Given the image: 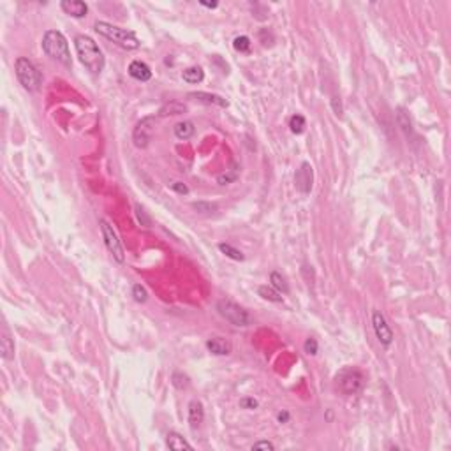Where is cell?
<instances>
[{
  "mask_svg": "<svg viewBox=\"0 0 451 451\" xmlns=\"http://www.w3.org/2000/svg\"><path fill=\"white\" fill-rule=\"evenodd\" d=\"M74 48H76V55H78L79 62L85 66L87 71H90L92 74H101L104 71L106 66V59L102 55L101 48L97 46L94 39L90 36H76L74 39Z\"/></svg>",
  "mask_w": 451,
  "mask_h": 451,
  "instance_id": "1",
  "label": "cell"
},
{
  "mask_svg": "<svg viewBox=\"0 0 451 451\" xmlns=\"http://www.w3.org/2000/svg\"><path fill=\"white\" fill-rule=\"evenodd\" d=\"M43 51L49 59L57 60V62L64 64V66L71 67L72 66V59H71V51H69V43L62 32L59 30H48L43 37Z\"/></svg>",
  "mask_w": 451,
  "mask_h": 451,
  "instance_id": "2",
  "label": "cell"
},
{
  "mask_svg": "<svg viewBox=\"0 0 451 451\" xmlns=\"http://www.w3.org/2000/svg\"><path fill=\"white\" fill-rule=\"evenodd\" d=\"M95 32L101 34L102 37H106L108 41L118 44L124 49H137L141 44L134 32H131V30L127 29H120V26H115L108 21L95 23Z\"/></svg>",
  "mask_w": 451,
  "mask_h": 451,
  "instance_id": "3",
  "label": "cell"
},
{
  "mask_svg": "<svg viewBox=\"0 0 451 451\" xmlns=\"http://www.w3.org/2000/svg\"><path fill=\"white\" fill-rule=\"evenodd\" d=\"M16 76H18V81L21 83V87L29 92H37L43 85V76H41L39 69L34 66L29 59L25 57H20L16 60Z\"/></svg>",
  "mask_w": 451,
  "mask_h": 451,
  "instance_id": "4",
  "label": "cell"
},
{
  "mask_svg": "<svg viewBox=\"0 0 451 451\" xmlns=\"http://www.w3.org/2000/svg\"><path fill=\"white\" fill-rule=\"evenodd\" d=\"M217 311L226 321H229L235 326H248V323H250L248 312L231 300H219L217 301Z\"/></svg>",
  "mask_w": 451,
  "mask_h": 451,
  "instance_id": "5",
  "label": "cell"
},
{
  "mask_svg": "<svg viewBox=\"0 0 451 451\" xmlns=\"http://www.w3.org/2000/svg\"><path fill=\"white\" fill-rule=\"evenodd\" d=\"M363 384H365V377L358 369H344L337 376V386L344 395H354L361 391Z\"/></svg>",
  "mask_w": 451,
  "mask_h": 451,
  "instance_id": "6",
  "label": "cell"
},
{
  "mask_svg": "<svg viewBox=\"0 0 451 451\" xmlns=\"http://www.w3.org/2000/svg\"><path fill=\"white\" fill-rule=\"evenodd\" d=\"M99 224H101V233H102V240H104L106 248H108L109 254L113 256L115 261L122 265V263L125 261L124 247H122V243H120V240H118V235L115 233L113 226L104 219L99 220Z\"/></svg>",
  "mask_w": 451,
  "mask_h": 451,
  "instance_id": "7",
  "label": "cell"
},
{
  "mask_svg": "<svg viewBox=\"0 0 451 451\" xmlns=\"http://www.w3.org/2000/svg\"><path fill=\"white\" fill-rule=\"evenodd\" d=\"M154 125H155L154 117H147L141 122H137V125L134 127V132H132V139H134V145L137 148L148 147V143H150V139H152V134H154Z\"/></svg>",
  "mask_w": 451,
  "mask_h": 451,
  "instance_id": "8",
  "label": "cell"
},
{
  "mask_svg": "<svg viewBox=\"0 0 451 451\" xmlns=\"http://www.w3.org/2000/svg\"><path fill=\"white\" fill-rule=\"evenodd\" d=\"M372 326H374L376 337H377V340H379L381 346H383V347L391 346V344H393V331H391V328H389L386 317L381 314L379 311H376L372 314Z\"/></svg>",
  "mask_w": 451,
  "mask_h": 451,
  "instance_id": "9",
  "label": "cell"
},
{
  "mask_svg": "<svg viewBox=\"0 0 451 451\" xmlns=\"http://www.w3.org/2000/svg\"><path fill=\"white\" fill-rule=\"evenodd\" d=\"M312 183H314V171L311 162H301L300 170L294 175V187L301 194H308L312 190Z\"/></svg>",
  "mask_w": 451,
  "mask_h": 451,
  "instance_id": "10",
  "label": "cell"
},
{
  "mask_svg": "<svg viewBox=\"0 0 451 451\" xmlns=\"http://www.w3.org/2000/svg\"><path fill=\"white\" fill-rule=\"evenodd\" d=\"M60 7L64 13L72 18H85L89 13V6L79 0H64V2H60Z\"/></svg>",
  "mask_w": 451,
  "mask_h": 451,
  "instance_id": "11",
  "label": "cell"
},
{
  "mask_svg": "<svg viewBox=\"0 0 451 451\" xmlns=\"http://www.w3.org/2000/svg\"><path fill=\"white\" fill-rule=\"evenodd\" d=\"M206 349L212 354H217V356H226L233 351V346L229 340H226L222 337H212L206 340Z\"/></svg>",
  "mask_w": 451,
  "mask_h": 451,
  "instance_id": "12",
  "label": "cell"
},
{
  "mask_svg": "<svg viewBox=\"0 0 451 451\" xmlns=\"http://www.w3.org/2000/svg\"><path fill=\"white\" fill-rule=\"evenodd\" d=\"M187 97H189V99H196V101L205 102V104L220 106V108H228V106H229V102L226 101L224 97H220V95H215V94H208V92H190Z\"/></svg>",
  "mask_w": 451,
  "mask_h": 451,
  "instance_id": "13",
  "label": "cell"
},
{
  "mask_svg": "<svg viewBox=\"0 0 451 451\" xmlns=\"http://www.w3.org/2000/svg\"><path fill=\"white\" fill-rule=\"evenodd\" d=\"M129 74H131V78H134L136 81H148V79L152 78L150 67H148L145 62H141V60L131 62V66H129Z\"/></svg>",
  "mask_w": 451,
  "mask_h": 451,
  "instance_id": "14",
  "label": "cell"
},
{
  "mask_svg": "<svg viewBox=\"0 0 451 451\" xmlns=\"http://www.w3.org/2000/svg\"><path fill=\"white\" fill-rule=\"evenodd\" d=\"M205 419V409L200 400H192L189 404V425L190 429H198Z\"/></svg>",
  "mask_w": 451,
  "mask_h": 451,
  "instance_id": "15",
  "label": "cell"
},
{
  "mask_svg": "<svg viewBox=\"0 0 451 451\" xmlns=\"http://www.w3.org/2000/svg\"><path fill=\"white\" fill-rule=\"evenodd\" d=\"M0 351H2L4 360H13L14 358V342L11 339L7 328H2V337H0Z\"/></svg>",
  "mask_w": 451,
  "mask_h": 451,
  "instance_id": "16",
  "label": "cell"
},
{
  "mask_svg": "<svg viewBox=\"0 0 451 451\" xmlns=\"http://www.w3.org/2000/svg\"><path fill=\"white\" fill-rule=\"evenodd\" d=\"M166 444L170 449H175V451H182V449H192V446L189 444V442L185 441V439L182 437L178 432H170L166 437Z\"/></svg>",
  "mask_w": 451,
  "mask_h": 451,
  "instance_id": "17",
  "label": "cell"
},
{
  "mask_svg": "<svg viewBox=\"0 0 451 451\" xmlns=\"http://www.w3.org/2000/svg\"><path fill=\"white\" fill-rule=\"evenodd\" d=\"M194 132H196V127H194V124L189 120L178 122V124L175 125V136H177L178 139H189V137L194 136Z\"/></svg>",
  "mask_w": 451,
  "mask_h": 451,
  "instance_id": "18",
  "label": "cell"
},
{
  "mask_svg": "<svg viewBox=\"0 0 451 451\" xmlns=\"http://www.w3.org/2000/svg\"><path fill=\"white\" fill-rule=\"evenodd\" d=\"M182 78L183 81L190 83V85H196V83H201L205 78V72L201 67H189L182 72Z\"/></svg>",
  "mask_w": 451,
  "mask_h": 451,
  "instance_id": "19",
  "label": "cell"
},
{
  "mask_svg": "<svg viewBox=\"0 0 451 451\" xmlns=\"http://www.w3.org/2000/svg\"><path fill=\"white\" fill-rule=\"evenodd\" d=\"M258 293H259V296H263L268 301H273V303H280L282 301L280 293H278L275 288H271V286H261V288L258 289Z\"/></svg>",
  "mask_w": 451,
  "mask_h": 451,
  "instance_id": "20",
  "label": "cell"
},
{
  "mask_svg": "<svg viewBox=\"0 0 451 451\" xmlns=\"http://www.w3.org/2000/svg\"><path fill=\"white\" fill-rule=\"evenodd\" d=\"M185 106L182 104V102H170V104L162 106L160 108V117H167V115H182L185 113Z\"/></svg>",
  "mask_w": 451,
  "mask_h": 451,
  "instance_id": "21",
  "label": "cell"
},
{
  "mask_svg": "<svg viewBox=\"0 0 451 451\" xmlns=\"http://www.w3.org/2000/svg\"><path fill=\"white\" fill-rule=\"evenodd\" d=\"M219 250L222 252L224 256H228V258L235 259V261H243V254L238 250V248H235L233 245H229V243H219Z\"/></svg>",
  "mask_w": 451,
  "mask_h": 451,
  "instance_id": "22",
  "label": "cell"
},
{
  "mask_svg": "<svg viewBox=\"0 0 451 451\" xmlns=\"http://www.w3.org/2000/svg\"><path fill=\"white\" fill-rule=\"evenodd\" d=\"M270 280H271V288H275L278 293H288L289 291V286L286 284L284 277H282L278 271H273V273L270 275Z\"/></svg>",
  "mask_w": 451,
  "mask_h": 451,
  "instance_id": "23",
  "label": "cell"
},
{
  "mask_svg": "<svg viewBox=\"0 0 451 451\" xmlns=\"http://www.w3.org/2000/svg\"><path fill=\"white\" fill-rule=\"evenodd\" d=\"M289 127H291V132H294V134H301L305 131V118L301 115H294L289 120Z\"/></svg>",
  "mask_w": 451,
  "mask_h": 451,
  "instance_id": "24",
  "label": "cell"
},
{
  "mask_svg": "<svg viewBox=\"0 0 451 451\" xmlns=\"http://www.w3.org/2000/svg\"><path fill=\"white\" fill-rule=\"evenodd\" d=\"M233 46H235L236 51L247 53L248 49H250V39H248L247 36H240V37H236V39L233 41Z\"/></svg>",
  "mask_w": 451,
  "mask_h": 451,
  "instance_id": "25",
  "label": "cell"
},
{
  "mask_svg": "<svg viewBox=\"0 0 451 451\" xmlns=\"http://www.w3.org/2000/svg\"><path fill=\"white\" fill-rule=\"evenodd\" d=\"M132 296H134V300L137 301V303H145L148 298V293L141 284H136L134 288H132Z\"/></svg>",
  "mask_w": 451,
  "mask_h": 451,
  "instance_id": "26",
  "label": "cell"
},
{
  "mask_svg": "<svg viewBox=\"0 0 451 451\" xmlns=\"http://www.w3.org/2000/svg\"><path fill=\"white\" fill-rule=\"evenodd\" d=\"M173 384L177 386L178 389L187 388V386H189V377L183 376L182 372H175V374H173Z\"/></svg>",
  "mask_w": 451,
  "mask_h": 451,
  "instance_id": "27",
  "label": "cell"
},
{
  "mask_svg": "<svg viewBox=\"0 0 451 451\" xmlns=\"http://www.w3.org/2000/svg\"><path fill=\"white\" fill-rule=\"evenodd\" d=\"M317 340L316 339H307L305 340V344H303V349H305V353L307 354H311V356H314V354H317Z\"/></svg>",
  "mask_w": 451,
  "mask_h": 451,
  "instance_id": "28",
  "label": "cell"
},
{
  "mask_svg": "<svg viewBox=\"0 0 451 451\" xmlns=\"http://www.w3.org/2000/svg\"><path fill=\"white\" fill-rule=\"evenodd\" d=\"M259 404L256 399H252V397H247V399H242L240 400V407L242 409H256Z\"/></svg>",
  "mask_w": 451,
  "mask_h": 451,
  "instance_id": "29",
  "label": "cell"
},
{
  "mask_svg": "<svg viewBox=\"0 0 451 451\" xmlns=\"http://www.w3.org/2000/svg\"><path fill=\"white\" fill-rule=\"evenodd\" d=\"M170 187L178 194H189V187H187L185 183H182V182H173V183H170Z\"/></svg>",
  "mask_w": 451,
  "mask_h": 451,
  "instance_id": "30",
  "label": "cell"
},
{
  "mask_svg": "<svg viewBox=\"0 0 451 451\" xmlns=\"http://www.w3.org/2000/svg\"><path fill=\"white\" fill-rule=\"evenodd\" d=\"M136 213H137V219H139V222L143 226H148L150 224V217H147V213H145V210L141 208L139 205H136Z\"/></svg>",
  "mask_w": 451,
  "mask_h": 451,
  "instance_id": "31",
  "label": "cell"
},
{
  "mask_svg": "<svg viewBox=\"0 0 451 451\" xmlns=\"http://www.w3.org/2000/svg\"><path fill=\"white\" fill-rule=\"evenodd\" d=\"M252 449H275V446L270 441H259L252 444Z\"/></svg>",
  "mask_w": 451,
  "mask_h": 451,
  "instance_id": "32",
  "label": "cell"
},
{
  "mask_svg": "<svg viewBox=\"0 0 451 451\" xmlns=\"http://www.w3.org/2000/svg\"><path fill=\"white\" fill-rule=\"evenodd\" d=\"M194 208H196L198 212H212L215 206H213V205H205V203H194Z\"/></svg>",
  "mask_w": 451,
  "mask_h": 451,
  "instance_id": "33",
  "label": "cell"
},
{
  "mask_svg": "<svg viewBox=\"0 0 451 451\" xmlns=\"http://www.w3.org/2000/svg\"><path fill=\"white\" fill-rule=\"evenodd\" d=\"M277 419H278V421H280V423H286V421H288V419H289V412H288V411L278 412V414H277Z\"/></svg>",
  "mask_w": 451,
  "mask_h": 451,
  "instance_id": "34",
  "label": "cell"
},
{
  "mask_svg": "<svg viewBox=\"0 0 451 451\" xmlns=\"http://www.w3.org/2000/svg\"><path fill=\"white\" fill-rule=\"evenodd\" d=\"M200 4H201V6H203V7H208V9H215V7L219 6V4H217V2H212V4H210V2H200Z\"/></svg>",
  "mask_w": 451,
  "mask_h": 451,
  "instance_id": "35",
  "label": "cell"
}]
</instances>
